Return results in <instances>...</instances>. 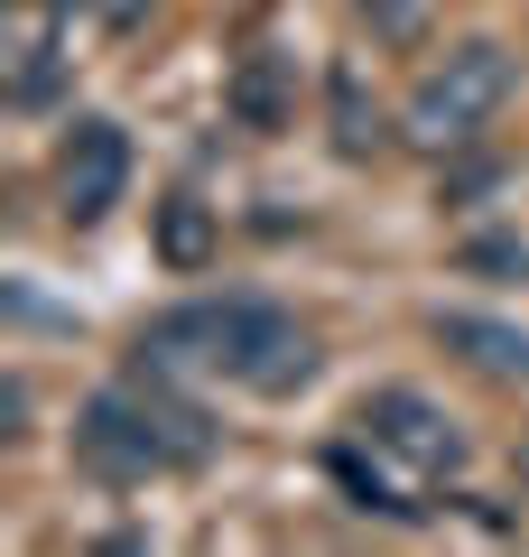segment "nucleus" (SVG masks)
I'll use <instances>...</instances> for the list:
<instances>
[{
  "label": "nucleus",
  "instance_id": "nucleus-1",
  "mask_svg": "<svg viewBox=\"0 0 529 557\" xmlns=\"http://www.w3.org/2000/svg\"><path fill=\"white\" fill-rule=\"evenodd\" d=\"M139 354L149 362H196V372H223L260 399H288L316 381V335L270 298H196V307H168L158 325H139Z\"/></svg>",
  "mask_w": 529,
  "mask_h": 557
},
{
  "label": "nucleus",
  "instance_id": "nucleus-2",
  "mask_svg": "<svg viewBox=\"0 0 529 557\" xmlns=\"http://www.w3.org/2000/svg\"><path fill=\"white\" fill-rule=\"evenodd\" d=\"M502 94H510V47L502 38H465V47H446V57L418 75L409 131L428 139V149H465V139H483V121L502 112Z\"/></svg>",
  "mask_w": 529,
  "mask_h": 557
},
{
  "label": "nucleus",
  "instance_id": "nucleus-3",
  "mask_svg": "<svg viewBox=\"0 0 529 557\" xmlns=\"http://www.w3.org/2000/svg\"><path fill=\"white\" fill-rule=\"evenodd\" d=\"M75 465L94 483H149V474H168V465H186V456H176L158 399L139 391V381H112V391H94L75 409Z\"/></svg>",
  "mask_w": 529,
  "mask_h": 557
},
{
  "label": "nucleus",
  "instance_id": "nucleus-4",
  "mask_svg": "<svg viewBox=\"0 0 529 557\" xmlns=\"http://www.w3.org/2000/svg\"><path fill=\"white\" fill-rule=\"evenodd\" d=\"M353 437L372 446V456H391V465H409V474H428V483H446V474H465V428H455L446 409H436L428 391H409V381H391V391H362V409H353Z\"/></svg>",
  "mask_w": 529,
  "mask_h": 557
},
{
  "label": "nucleus",
  "instance_id": "nucleus-5",
  "mask_svg": "<svg viewBox=\"0 0 529 557\" xmlns=\"http://www.w3.org/2000/svg\"><path fill=\"white\" fill-rule=\"evenodd\" d=\"M121 196H131V131L102 121V112L65 121V139H57V205H65V223H102Z\"/></svg>",
  "mask_w": 529,
  "mask_h": 557
},
{
  "label": "nucleus",
  "instance_id": "nucleus-6",
  "mask_svg": "<svg viewBox=\"0 0 529 557\" xmlns=\"http://www.w3.org/2000/svg\"><path fill=\"white\" fill-rule=\"evenodd\" d=\"M223 112L242 131H288L297 121V57H242L223 84Z\"/></svg>",
  "mask_w": 529,
  "mask_h": 557
},
{
  "label": "nucleus",
  "instance_id": "nucleus-7",
  "mask_svg": "<svg viewBox=\"0 0 529 557\" xmlns=\"http://www.w3.org/2000/svg\"><path fill=\"white\" fill-rule=\"evenodd\" d=\"M214 251H223V214H214V205H196V196H168V205H158V260H168L176 278L214 270Z\"/></svg>",
  "mask_w": 529,
  "mask_h": 557
},
{
  "label": "nucleus",
  "instance_id": "nucleus-8",
  "mask_svg": "<svg viewBox=\"0 0 529 557\" xmlns=\"http://www.w3.org/2000/svg\"><path fill=\"white\" fill-rule=\"evenodd\" d=\"M436 344H455V354H465L473 372H492V381L529 372V335L520 325H492V317H436Z\"/></svg>",
  "mask_w": 529,
  "mask_h": 557
},
{
  "label": "nucleus",
  "instance_id": "nucleus-9",
  "mask_svg": "<svg viewBox=\"0 0 529 557\" xmlns=\"http://www.w3.org/2000/svg\"><path fill=\"white\" fill-rule=\"evenodd\" d=\"M325 121H334V149L344 159H381L391 149V121H381V102H362V75L353 65L325 75Z\"/></svg>",
  "mask_w": 529,
  "mask_h": 557
},
{
  "label": "nucleus",
  "instance_id": "nucleus-10",
  "mask_svg": "<svg viewBox=\"0 0 529 557\" xmlns=\"http://www.w3.org/2000/svg\"><path fill=\"white\" fill-rule=\"evenodd\" d=\"M325 474H334V483L353 493V511H381V520H418V502L399 493L391 474H362V456H353V446H334V456H325Z\"/></svg>",
  "mask_w": 529,
  "mask_h": 557
},
{
  "label": "nucleus",
  "instance_id": "nucleus-11",
  "mask_svg": "<svg viewBox=\"0 0 529 557\" xmlns=\"http://www.w3.org/2000/svg\"><path fill=\"white\" fill-rule=\"evenodd\" d=\"M47 84H57V57H47V38H20V65H10V102H20V112H38Z\"/></svg>",
  "mask_w": 529,
  "mask_h": 557
},
{
  "label": "nucleus",
  "instance_id": "nucleus-12",
  "mask_svg": "<svg viewBox=\"0 0 529 557\" xmlns=\"http://www.w3.org/2000/svg\"><path fill=\"white\" fill-rule=\"evenodd\" d=\"M353 10H362L391 47H418V28H428V10H418V0H353Z\"/></svg>",
  "mask_w": 529,
  "mask_h": 557
},
{
  "label": "nucleus",
  "instance_id": "nucleus-13",
  "mask_svg": "<svg viewBox=\"0 0 529 557\" xmlns=\"http://www.w3.org/2000/svg\"><path fill=\"white\" fill-rule=\"evenodd\" d=\"M465 270H520L529 278V251L520 242H465Z\"/></svg>",
  "mask_w": 529,
  "mask_h": 557
},
{
  "label": "nucleus",
  "instance_id": "nucleus-14",
  "mask_svg": "<svg viewBox=\"0 0 529 557\" xmlns=\"http://www.w3.org/2000/svg\"><path fill=\"white\" fill-rule=\"evenodd\" d=\"M75 10H94L102 28H121V38H131V28H139V20L158 10V0H75Z\"/></svg>",
  "mask_w": 529,
  "mask_h": 557
}]
</instances>
